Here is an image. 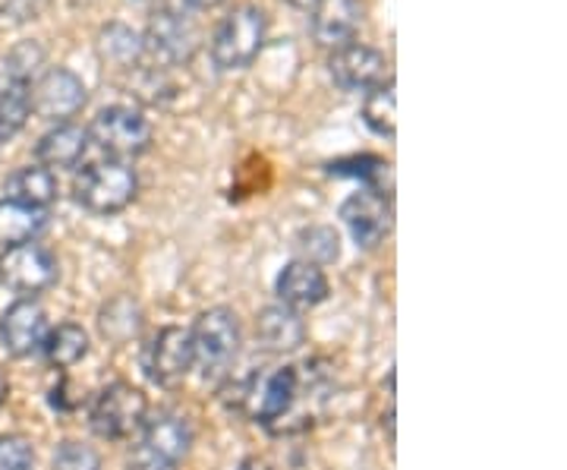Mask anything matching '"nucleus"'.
<instances>
[{
  "instance_id": "nucleus-10",
  "label": "nucleus",
  "mask_w": 567,
  "mask_h": 470,
  "mask_svg": "<svg viewBox=\"0 0 567 470\" xmlns=\"http://www.w3.org/2000/svg\"><path fill=\"white\" fill-rule=\"evenodd\" d=\"M85 82L66 67H51L32 82V111L48 123H70L85 108Z\"/></svg>"
},
{
  "instance_id": "nucleus-6",
  "label": "nucleus",
  "mask_w": 567,
  "mask_h": 470,
  "mask_svg": "<svg viewBox=\"0 0 567 470\" xmlns=\"http://www.w3.org/2000/svg\"><path fill=\"white\" fill-rule=\"evenodd\" d=\"M148 417V398L133 382H111L104 386L92 408H89V427L104 442H123L142 430Z\"/></svg>"
},
{
  "instance_id": "nucleus-24",
  "label": "nucleus",
  "mask_w": 567,
  "mask_h": 470,
  "mask_svg": "<svg viewBox=\"0 0 567 470\" xmlns=\"http://www.w3.org/2000/svg\"><path fill=\"white\" fill-rule=\"evenodd\" d=\"M99 328L107 341H130L142 331V309L133 297H114L111 304H104L99 313Z\"/></svg>"
},
{
  "instance_id": "nucleus-33",
  "label": "nucleus",
  "mask_w": 567,
  "mask_h": 470,
  "mask_svg": "<svg viewBox=\"0 0 567 470\" xmlns=\"http://www.w3.org/2000/svg\"><path fill=\"white\" fill-rule=\"evenodd\" d=\"M240 470H271L265 461H259V458H244L240 461Z\"/></svg>"
},
{
  "instance_id": "nucleus-7",
  "label": "nucleus",
  "mask_w": 567,
  "mask_h": 470,
  "mask_svg": "<svg viewBox=\"0 0 567 470\" xmlns=\"http://www.w3.org/2000/svg\"><path fill=\"white\" fill-rule=\"evenodd\" d=\"M61 266L58 256L41 244H20L0 253V285L20 297H35L58 285Z\"/></svg>"
},
{
  "instance_id": "nucleus-20",
  "label": "nucleus",
  "mask_w": 567,
  "mask_h": 470,
  "mask_svg": "<svg viewBox=\"0 0 567 470\" xmlns=\"http://www.w3.org/2000/svg\"><path fill=\"white\" fill-rule=\"evenodd\" d=\"M41 350H44V360L54 369L76 367L89 354V331L76 323H61L58 328H48Z\"/></svg>"
},
{
  "instance_id": "nucleus-17",
  "label": "nucleus",
  "mask_w": 567,
  "mask_h": 470,
  "mask_svg": "<svg viewBox=\"0 0 567 470\" xmlns=\"http://www.w3.org/2000/svg\"><path fill=\"white\" fill-rule=\"evenodd\" d=\"M89 133L76 123H54L35 145V159L48 171H73L89 152Z\"/></svg>"
},
{
  "instance_id": "nucleus-13",
  "label": "nucleus",
  "mask_w": 567,
  "mask_h": 470,
  "mask_svg": "<svg viewBox=\"0 0 567 470\" xmlns=\"http://www.w3.org/2000/svg\"><path fill=\"white\" fill-rule=\"evenodd\" d=\"M365 22L363 0H316L309 7V32L328 51L353 44Z\"/></svg>"
},
{
  "instance_id": "nucleus-14",
  "label": "nucleus",
  "mask_w": 567,
  "mask_h": 470,
  "mask_svg": "<svg viewBox=\"0 0 567 470\" xmlns=\"http://www.w3.org/2000/svg\"><path fill=\"white\" fill-rule=\"evenodd\" d=\"M44 335H48V313L35 300L20 297L17 304L3 309V316H0V345L10 357H17V360L32 357L44 345Z\"/></svg>"
},
{
  "instance_id": "nucleus-15",
  "label": "nucleus",
  "mask_w": 567,
  "mask_h": 470,
  "mask_svg": "<svg viewBox=\"0 0 567 470\" xmlns=\"http://www.w3.org/2000/svg\"><path fill=\"white\" fill-rule=\"evenodd\" d=\"M275 294H278V300H281L284 307L312 309L328 300L331 285H328V275H324L322 266L306 263V259H290L278 272Z\"/></svg>"
},
{
  "instance_id": "nucleus-18",
  "label": "nucleus",
  "mask_w": 567,
  "mask_h": 470,
  "mask_svg": "<svg viewBox=\"0 0 567 470\" xmlns=\"http://www.w3.org/2000/svg\"><path fill=\"white\" fill-rule=\"evenodd\" d=\"M48 225V212L35 205L0 200V249L32 244Z\"/></svg>"
},
{
  "instance_id": "nucleus-21",
  "label": "nucleus",
  "mask_w": 567,
  "mask_h": 470,
  "mask_svg": "<svg viewBox=\"0 0 567 470\" xmlns=\"http://www.w3.org/2000/svg\"><path fill=\"white\" fill-rule=\"evenodd\" d=\"M328 174L331 177H357L365 190H375L382 196H391V190H394V171L379 155H353V159L331 162Z\"/></svg>"
},
{
  "instance_id": "nucleus-29",
  "label": "nucleus",
  "mask_w": 567,
  "mask_h": 470,
  "mask_svg": "<svg viewBox=\"0 0 567 470\" xmlns=\"http://www.w3.org/2000/svg\"><path fill=\"white\" fill-rule=\"evenodd\" d=\"M73 391H80V389L63 376L61 382L48 391V405H51L54 410H61V413H73V410L82 405V395H73Z\"/></svg>"
},
{
  "instance_id": "nucleus-5",
  "label": "nucleus",
  "mask_w": 567,
  "mask_h": 470,
  "mask_svg": "<svg viewBox=\"0 0 567 470\" xmlns=\"http://www.w3.org/2000/svg\"><path fill=\"white\" fill-rule=\"evenodd\" d=\"M193 427L177 410L145 417L140 449L130 458V470H177L193 451Z\"/></svg>"
},
{
  "instance_id": "nucleus-25",
  "label": "nucleus",
  "mask_w": 567,
  "mask_h": 470,
  "mask_svg": "<svg viewBox=\"0 0 567 470\" xmlns=\"http://www.w3.org/2000/svg\"><path fill=\"white\" fill-rule=\"evenodd\" d=\"M32 114V80H17L0 99V143L17 136Z\"/></svg>"
},
{
  "instance_id": "nucleus-31",
  "label": "nucleus",
  "mask_w": 567,
  "mask_h": 470,
  "mask_svg": "<svg viewBox=\"0 0 567 470\" xmlns=\"http://www.w3.org/2000/svg\"><path fill=\"white\" fill-rule=\"evenodd\" d=\"M189 10H215V7H221L227 0H183Z\"/></svg>"
},
{
  "instance_id": "nucleus-26",
  "label": "nucleus",
  "mask_w": 567,
  "mask_h": 470,
  "mask_svg": "<svg viewBox=\"0 0 567 470\" xmlns=\"http://www.w3.org/2000/svg\"><path fill=\"white\" fill-rule=\"evenodd\" d=\"M297 249L303 253L300 259L306 263H316V266H328V263H334L338 256H341V237H338V231L328 225H312L300 231V237H297Z\"/></svg>"
},
{
  "instance_id": "nucleus-30",
  "label": "nucleus",
  "mask_w": 567,
  "mask_h": 470,
  "mask_svg": "<svg viewBox=\"0 0 567 470\" xmlns=\"http://www.w3.org/2000/svg\"><path fill=\"white\" fill-rule=\"evenodd\" d=\"M44 7H48V0H0V13H7L10 20L17 22L35 20Z\"/></svg>"
},
{
  "instance_id": "nucleus-16",
  "label": "nucleus",
  "mask_w": 567,
  "mask_h": 470,
  "mask_svg": "<svg viewBox=\"0 0 567 470\" xmlns=\"http://www.w3.org/2000/svg\"><path fill=\"white\" fill-rule=\"evenodd\" d=\"M256 341L265 354H293L306 345V323L284 304L265 307L256 316Z\"/></svg>"
},
{
  "instance_id": "nucleus-4",
  "label": "nucleus",
  "mask_w": 567,
  "mask_h": 470,
  "mask_svg": "<svg viewBox=\"0 0 567 470\" xmlns=\"http://www.w3.org/2000/svg\"><path fill=\"white\" fill-rule=\"evenodd\" d=\"M140 196V177L126 162H95L82 167L73 184V200L92 215H117Z\"/></svg>"
},
{
  "instance_id": "nucleus-19",
  "label": "nucleus",
  "mask_w": 567,
  "mask_h": 470,
  "mask_svg": "<svg viewBox=\"0 0 567 470\" xmlns=\"http://www.w3.org/2000/svg\"><path fill=\"white\" fill-rule=\"evenodd\" d=\"M7 200H17V203L35 205V208H51V203L58 200V177L54 171L41 167V164H29L20 167L7 177Z\"/></svg>"
},
{
  "instance_id": "nucleus-32",
  "label": "nucleus",
  "mask_w": 567,
  "mask_h": 470,
  "mask_svg": "<svg viewBox=\"0 0 567 470\" xmlns=\"http://www.w3.org/2000/svg\"><path fill=\"white\" fill-rule=\"evenodd\" d=\"M7 398H10V376H7V369L0 367V408L7 405Z\"/></svg>"
},
{
  "instance_id": "nucleus-3",
  "label": "nucleus",
  "mask_w": 567,
  "mask_h": 470,
  "mask_svg": "<svg viewBox=\"0 0 567 470\" xmlns=\"http://www.w3.org/2000/svg\"><path fill=\"white\" fill-rule=\"evenodd\" d=\"M89 143L102 149L111 162H136L152 149V123L145 121L140 108L107 104L89 123Z\"/></svg>"
},
{
  "instance_id": "nucleus-1",
  "label": "nucleus",
  "mask_w": 567,
  "mask_h": 470,
  "mask_svg": "<svg viewBox=\"0 0 567 470\" xmlns=\"http://www.w3.org/2000/svg\"><path fill=\"white\" fill-rule=\"evenodd\" d=\"M189 338H193V367L199 369L203 382L221 386L244 345L240 316L230 307L205 309L199 313L196 326L189 328Z\"/></svg>"
},
{
  "instance_id": "nucleus-8",
  "label": "nucleus",
  "mask_w": 567,
  "mask_h": 470,
  "mask_svg": "<svg viewBox=\"0 0 567 470\" xmlns=\"http://www.w3.org/2000/svg\"><path fill=\"white\" fill-rule=\"evenodd\" d=\"M142 369L158 389H177L193 369V338L189 328L164 326L142 354Z\"/></svg>"
},
{
  "instance_id": "nucleus-34",
  "label": "nucleus",
  "mask_w": 567,
  "mask_h": 470,
  "mask_svg": "<svg viewBox=\"0 0 567 470\" xmlns=\"http://www.w3.org/2000/svg\"><path fill=\"white\" fill-rule=\"evenodd\" d=\"M287 3H290V7H297V10H309L316 0H287Z\"/></svg>"
},
{
  "instance_id": "nucleus-9",
  "label": "nucleus",
  "mask_w": 567,
  "mask_h": 470,
  "mask_svg": "<svg viewBox=\"0 0 567 470\" xmlns=\"http://www.w3.org/2000/svg\"><path fill=\"white\" fill-rule=\"evenodd\" d=\"M341 222L360 249H375L379 244H385V237L394 227V203L391 196L363 186L341 203Z\"/></svg>"
},
{
  "instance_id": "nucleus-22",
  "label": "nucleus",
  "mask_w": 567,
  "mask_h": 470,
  "mask_svg": "<svg viewBox=\"0 0 567 470\" xmlns=\"http://www.w3.org/2000/svg\"><path fill=\"white\" fill-rule=\"evenodd\" d=\"M99 54H102V61L111 63V67L133 70V67H140L142 54H145V41H142L140 32H133L130 25L111 22V25H104L102 35H99Z\"/></svg>"
},
{
  "instance_id": "nucleus-23",
  "label": "nucleus",
  "mask_w": 567,
  "mask_h": 470,
  "mask_svg": "<svg viewBox=\"0 0 567 470\" xmlns=\"http://www.w3.org/2000/svg\"><path fill=\"white\" fill-rule=\"evenodd\" d=\"M363 123L375 136L394 140V133H398V95H394V82L388 80L365 92Z\"/></svg>"
},
{
  "instance_id": "nucleus-27",
  "label": "nucleus",
  "mask_w": 567,
  "mask_h": 470,
  "mask_svg": "<svg viewBox=\"0 0 567 470\" xmlns=\"http://www.w3.org/2000/svg\"><path fill=\"white\" fill-rule=\"evenodd\" d=\"M54 470H102V454L85 446V442H76V439H63L58 451H54V461H51Z\"/></svg>"
},
{
  "instance_id": "nucleus-2",
  "label": "nucleus",
  "mask_w": 567,
  "mask_h": 470,
  "mask_svg": "<svg viewBox=\"0 0 567 470\" xmlns=\"http://www.w3.org/2000/svg\"><path fill=\"white\" fill-rule=\"evenodd\" d=\"M265 39H268V17L262 7L240 3L218 22L212 44H208V54L221 73L246 70L262 54Z\"/></svg>"
},
{
  "instance_id": "nucleus-28",
  "label": "nucleus",
  "mask_w": 567,
  "mask_h": 470,
  "mask_svg": "<svg viewBox=\"0 0 567 470\" xmlns=\"http://www.w3.org/2000/svg\"><path fill=\"white\" fill-rule=\"evenodd\" d=\"M0 470H35V449L25 436L0 432Z\"/></svg>"
},
{
  "instance_id": "nucleus-12",
  "label": "nucleus",
  "mask_w": 567,
  "mask_h": 470,
  "mask_svg": "<svg viewBox=\"0 0 567 470\" xmlns=\"http://www.w3.org/2000/svg\"><path fill=\"white\" fill-rule=\"evenodd\" d=\"M328 73H331L334 85L344 92H369L388 80V58L379 48L353 41V44L331 51Z\"/></svg>"
},
{
  "instance_id": "nucleus-11",
  "label": "nucleus",
  "mask_w": 567,
  "mask_h": 470,
  "mask_svg": "<svg viewBox=\"0 0 567 470\" xmlns=\"http://www.w3.org/2000/svg\"><path fill=\"white\" fill-rule=\"evenodd\" d=\"M142 41L162 63L181 67V63L193 61V54L199 48V29L186 13L174 10V7H164L152 17Z\"/></svg>"
}]
</instances>
